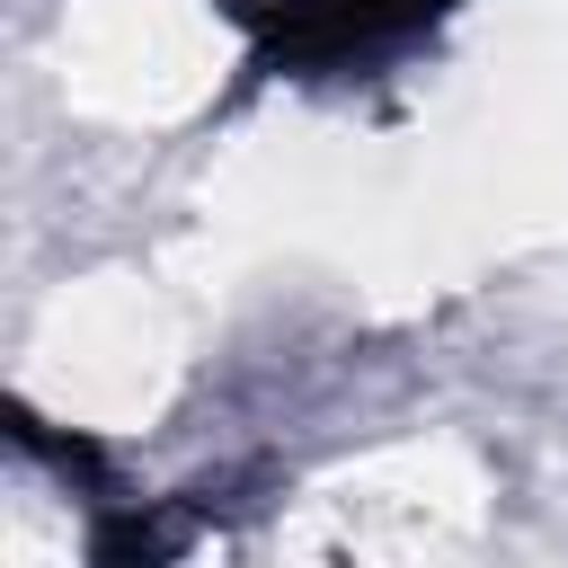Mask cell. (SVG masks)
<instances>
[{"label":"cell","mask_w":568,"mask_h":568,"mask_svg":"<svg viewBox=\"0 0 568 568\" xmlns=\"http://www.w3.org/2000/svg\"><path fill=\"white\" fill-rule=\"evenodd\" d=\"M453 0H248V36H257V62H364L382 44H408L417 27H435Z\"/></svg>","instance_id":"obj_1"}]
</instances>
